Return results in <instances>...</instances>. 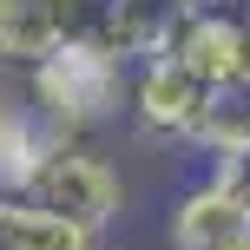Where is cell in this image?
I'll list each match as a JSON object with an SVG mask.
<instances>
[{
    "label": "cell",
    "mask_w": 250,
    "mask_h": 250,
    "mask_svg": "<svg viewBox=\"0 0 250 250\" xmlns=\"http://www.w3.org/2000/svg\"><path fill=\"white\" fill-rule=\"evenodd\" d=\"M125 73H132V66H119L99 40L73 33V40H60L46 60H33L20 73V92L60 138H86L92 125L125 112Z\"/></svg>",
    "instance_id": "cell-1"
},
{
    "label": "cell",
    "mask_w": 250,
    "mask_h": 250,
    "mask_svg": "<svg viewBox=\"0 0 250 250\" xmlns=\"http://www.w3.org/2000/svg\"><path fill=\"white\" fill-rule=\"evenodd\" d=\"M13 198H26V204H40V211L66 217V224L92 230V237H105V224L125 211L119 171L86 145V138H53V145L33 158V171L20 178Z\"/></svg>",
    "instance_id": "cell-2"
},
{
    "label": "cell",
    "mask_w": 250,
    "mask_h": 250,
    "mask_svg": "<svg viewBox=\"0 0 250 250\" xmlns=\"http://www.w3.org/2000/svg\"><path fill=\"white\" fill-rule=\"evenodd\" d=\"M217 92L191 73L178 53H158V60H138L125 73V112L145 138H165V145H191V132L204 125Z\"/></svg>",
    "instance_id": "cell-3"
},
{
    "label": "cell",
    "mask_w": 250,
    "mask_h": 250,
    "mask_svg": "<svg viewBox=\"0 0 250 250\" xmlns=\"http://www.w3.org/2000/svg\"><path fill=\"white\" fill-rule=\"evenodd\" d=\"M171 53L204 79L211 92H244L250 86V20L230 7H198L178 20Z\"/></svg>",
    "instance_id": "cell-4"
},
{
    "label": "cell",
    "mask_w": 250,
    "mask_h": 250,
    "mask_svg": "<svg viewBox=\"0 0 250 250\" xmlns=\"http://www.w3.org/2000/svg\"><path fill=\"white\" fill-rule=\"evenodd\" d=\"M99 7V0H92ZM92 7H73V0H0V66L7 73H26L33 60H46L60 40H73L79 26L92 20Z\"/></svg>",
    "instance_id": "cell-5"
},
{
    "label": "cell",
    "mask_w": 250,
    "mask_h": 250,
    "mask_svg": "<svg viewBox=\"0 0 250 250\" xmlns=\"http://www.w3.org/2000/svg\"><path fill=\"white\" fill-rule=\"evenodd\" d=\"M165 237H171V250H237V244H250V211H237V204L204 178V185H191L185 198L171 204Z\"/></svg>",
    "instance_id": "cell-6"
},
{
    "label": "cell",
    "mask_w": 250,
    "mask_h": 250,
    "mask_svg": "<svg viewBox=\"0 0 250 250\" xmlns=\"http://www.w3.org/2000/svg\"><path fill=\"white\" fill-rule=\"evenodd\" d=\"M211 185L224 191L237 211H250V138L244 145H230V151H217L211 158Z\"/></svg>",
    "instance_id": "cell-7"
},
{
    "label": "cell",
    "mask_w": 250,
    "mask_h": 250,
    "mask_svg": "<svg viewBox=\"0 0 250 250\" xmlns=\"http://www.w3.org/2000/svg\"><path fill=\"white\" fill-rule=\"evenodd\" d=\"M158 7H178V13H198V7H217V0H158Z\"/></svg>",
    "instance_id": "cell-8"
},
{
    "label": "cell",
    "mask_w": 250,
    "mask_h": 250,
    "mask_svg": "<svg viewBox=\"0 0 250 250\" xmlns=\"http://www.w3.org/2000/svg\"><path fill=\"white\" fill-rule=\"evenodd\" d=\"M92 250H119V244H92Z\"/></svg>",
    "instance_id": "cell-9"
},
{
    "label": "cell",
    "mask_w": 250,
    "mask_h": 250,
    "mask_svg": "<svg viewBox=\"0 0 250 250\" xmlns=\"http://www.w3.org/2000/svg\"><path fill=\"white\" fill-rule=\"evenodd\" d=\"M244 20H250V7H244Z\"/></svg>",
    "instance_id": "cell-10"
},
{
    "label": "cell",
    "mask_w": 250,
    "mask_h": 250,
    "mask_svg": "<svg viewBox=\"0 0 250 250\" xmlns=\"http://www.w3.org/2000/svg\"><path fill=\"white\" fill-rule=\"evenodd\" d=\"M237 250H250V244H237Z\"/></svg>",
    "instance_id": "cell-11"
}]
</instances>
